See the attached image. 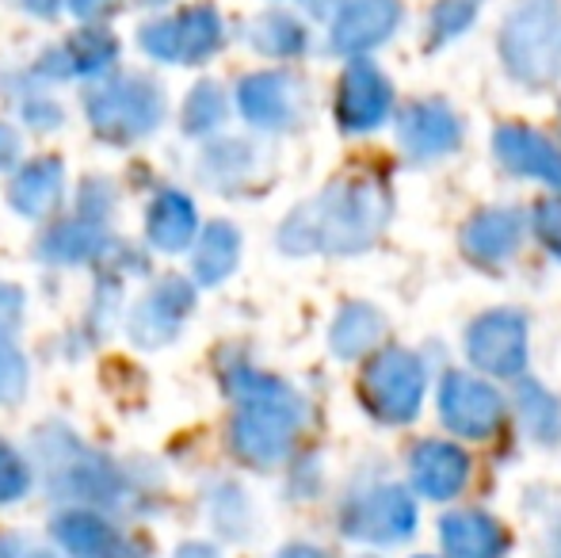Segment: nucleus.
Instances as JSON below:
<instances>
[{
	"mask_svg": "<svg viewBox=\"0 0 561 558\" xmlns=\"http://www.w3.org/2000/svg\"><path fill=\"white\" fill-rule=\"evenodd\" d=\"M390 218V200L370 180H347L287 218L279 246L287 253H359Z\"/></svg>",
	"mask_w": 561,
	"mask_h": 558,
	"instance_id": "1",
	"label": "nucleus"
},
{
	"mask_svg": "<svg viewBox=\"0 0 561 558\" xmlns=\"http://www.w3.org/2000/svg\"><path fill=\"white\" fill-rule=\"evenodd\" d=\"M233 395L244 402V410L233 421V447L244 463L272 467L290 452L298 424H302V402L290 387L267 379L260 372L244 367L233 383Z\"/></svg>",
	"mask_w": 561,
	"mask_h": 558,
	"instance_id": "2",
	"label": "nucleus"
},
{
	"mask_svg": "<svg viewBox=\"0 0 561 558\" xmlns=\"http://www.w3.org/2000/svg\"><path fill=\"white\" fill-rule=\"evenodd\" d=\"M501 58L512 81L524 89H550L561 77V4L524 0L504 20Z\"/></svg>",
	"mask_w": 561,
	"mask_h": 558,
	"instance_id": "3",
	"label": "nucleus"
},
{
	"mask_svg": "<svg viewBox=\"0 0 561 558\" xmlns=\"http://www.w3.org/2000/svg\"><path fill=\"white\" fill-rule=\"evenodd\" d=\"M363 402L378 421L409 424L424 402V360L405 349H386L363 372Z\"/></svg>",
	"mask_w": 561,
	"mask_h": 558,
	"instance_id": "4",
	"label": "nucleus"
},
{
	"mask_svg": "<svg viewBox=\"0 0 561 558\" xmlns=\"http://www.w3.org/2000/svg\"><path fill=\"white\" fill-rule=\"evenodd\" d=\"M466 356L478 372L516 379L527 367V318L519 310H489L466 333Z\"/></svg>",
	"mask_w": 561,
	"mask_h": 558,
	"instance_id": "5",
	"label": "nucleus"
},
{
	"mask_svg": "<svg viewBox=\"0 0 561 558\" xmlns=\"http://www.w3.org/2000/svg\"><path fill=\"white\" fill-rule=\"evenodd\" d=\"M344 536L363 544H401L416 528V501L401 486H375L344 509Z\"/></svg>",
	"mask_w": 561,
	"mask_h": 558,
	"instance_id": "6",
	"label": "nucleus"
},
{
	"mask_svg": "<svg viewBox=\"0 0 561 558\" xmlns=\"http://www.w3.org/2000/svg\"><path fill=\"white\" fill-rule=\"evenodd\" d=\"M439 418L455 436L485 440L501 429L504 398L485 379H473L466 372H447L439 383Z\"/></svg>",
	"mask_w": 561,
	"mask_h": 558,
	"instance_id": "7",
	"label": "nucleus"
},
{
	"mask_svg": "<svg viewBox=\"0 0 561 558\" xmlns=\"http://www.w3.org/2000/svg\"><path fill=\"white\" fill-rule=\"evenodd\" d=\"M161 92L146 81H118L100 89L89 100L92 127L107 138H134L146 135L153 123H161Z\"/></svg>",
	"mask_w": 561,
	"mask_h": 558,
	"instance_id": "8",
	"label": "nucleus"
},
{
	"mask_svg": "<svg viewBox=\"0 0 561 558\" xmlns=\"http://www.w3.org/2000/svg\"><path fill=\"white\" fill-rule=\"evenodd\" d=\"M218 43H222V20L210 4H195L180 20L149 23L141 31V46L164 61H207Z\"/></svg>",
	"mask_w": 561,
	"mask_h": 558,
	"instance_id": "9",
	"label": "nucleus"
},
{
	"mask_svg": "<svg viewBox=\"0 0 561 558\" xmlns=\"http://www.w3.org/2000/svg\"><path fill=\"white\" fill-rule=\"evenodd\" d=\"M393 104V89L386 81V73L375 66L370 58H355L352 66L344 69V81H340L336 92V119L344 130H375L386 123Z\"/></svg>",
	"mask_w": 561,
	"mask_h": 558,
	"instance_id": "10",
	"label": "nucleus"
},
{
	"mask_svg": "<svg viewBox=\"0 0 561 558\" xmlns=\"http://www.w3.org/2000/svg\"><path fill=\"white\" fill-rule=\"evenodd\" d=\"M398 141L413 161H436L462 146V119L444 100H421L409 104L398 119Z\"/></svg>",
	"mask_w": 561,
	"mask_h": 558,
	"instance_id": "11",
	"label": "nucleus"
},
{
	"mask_svg": "<svg viewBox=\"0 0 561 558\" xmlns=\"http://www.w3.org/2000/svg\"><path fill=\"white\" fill-rule=\"evenodd\" d=\"M401 4L398 0H344L333 20V50L363 58L367 50L382 46L398 31Z\"/></svg>",
	"mask_w": 561,
	"mask_h": 558,
	"instance_id": "12",
	"label": "nucleus"
},
{
	"mask_svg": "<svg viewBox=\"0 0 561 558\" xmlns=\"http://www.w3.org/2000/svg\"><path fill=\"white\" fill-rule=\"evenodd\" d=\"M241 112L249 123L264 130H283L295 127L302 119L306 107V92L302 84L295 81L290 73H256L241 84Z\"/></svg>",
	"mask_w": 561,
	"mask_h": 558,
	"instance_id": "13",
	"label": "nucleus"
},
{
	"mask_svg": "<svg viewBox=\"0 0 561 558\" xmlns=\"http://www.w3.org/2000/svg\"><path fill=\"white\" fill-rule=\"evenodd\" d=\"M493 153L512 176L542 180L561 192V149L550 138L535 135L519 123H504L493 130Z\"/></svg>",
	"mask_w": 561,
	"mask_h": 558,
	"instance_id": "14",
	"label": "nucleus"
},
{
	"mask_svg": "<svg viewBox=\"0 0 561 558\" xmlns=\"http://www.w3.org/2000/svg\"><path fill=\"white\" fill-rule=\"evenodd\" d=\"M409 475H413L421 498L450 501L462 493L466 478H470V455L447 440H424L409 455Z\"/></svg>",
	"mask_w": 561,
	"mask_h": 558,
	"instance_id": "15",
	"label": "nucleus"
},
{
	"mask_svg": "<svg viewBox=\"0 0 561 558\" xmlns=\"http://www.w3.org/2000/svg\"><path fill=\"white\" fill-rule=\"evenodd\" d=\"M519 241H524V215L512 207L481 210L462 226V253L485 269H496L508 257H516Z\"/></svg>",
	"mask_w": 561,
	"mask_h": 558,
	"instance_id": "16",
	"label": "nucleus"
},
{
	"mask_svg": "<svg viewBox=\"0 0 561 558\" xmlns=\"http://www.w3.org/2000/svg\"><path fill=\"white\" fill-rule=\"evenodd\" d=\"M439 544L447 558H501L508 551V532L489 513H447L439 521Z\"/></svg>",
	"mask_w": 561,
	"mask_h": 558,
	"instance_id": "17",
	"label": "nucleus"
},
{
	"mask_svg": "<svg viewBox=\"0 0 561 558\" xmlns=\"http://www.w3.org/2000/svg\"><path fill=\"white\" fill-rule=\"evenodd\" d=\"M187 310H192V287H187L184 280H164L161 287L130 314V333L138 337L141 344L169 341L180 329Z\"/></svg>",
	"mask_w": 561,
	"mask_h": 558,
	"instance_id": "18",
	"label": "nucleus"
},
{
	"mask_svg": "<svg viewBox=\"0 0 561 558\" xmlns=\"http://www.w3.org/2000/svg\"><path fill=\"white\" fill-rule=\"evenodd\" d=\"M58 539L73 558H126L130 544L118 536L115 528H107L100 516L92 513H69L58 521Z\"/></svg>",
	"mask_w": 561,
	"mask_h": 558,
	"instance_id": "19",
	"label": "nucleus"
},
{
	"mask_svg": "<svg viewBox=\"0 0 561 558\" xmlns=\"http://www.w3.org/2000/svg\"><path fill=\"white\" fill-rule=\"evenodd\" d=\"M386 333V318L367 303H347L344 310L336 314L333 333H329V344H333L336 356L355 360L363 352H370Z\"/></svg>",
	"mask_w": 561,
	"mask_h": 558,
	"instance_id": "20",
	"label": "nucleus"
},
{
	"mask_svg": "<svg viewBox=\"0 0 561 558\" xmlns=\"http://www.w3.org/2000/svg\"><path fill=\"white\" fill-rule=\"evenodd\" d=\"M12 207L20 215H46L61 195V164L58 161H35L12 180Z\"/></svg>",
	"mask_w": 561,
	"mask_h": 558,
	"instance_id": "21",
	"label": "nucleus"
},
{
	"mask_svg": "<svg viewBox=\"0 0 561 558\" xmlns=\"http://www.w3.org/2000/svg\"><path fill=\"white\" fill-rule=\"evenodd\" d=\"M149 238L157 249H187L195 238V207L180 192H161L149 210Z\"/></svg>",
	"mask_w": 561,
	"mask_h": 558,
	"instance_id": "22",
	"label": "nucleus"
},
{
	"mask_svg": "<svg viewBox=\"0 0 561 558\" xmlns=\"http://www.w3.org/2000/svg\"><path fill=\"white\" fill-rule=\"evenodd\" d=\"M237 253H241V234L229 223H215L207 226L199 249H195V276L199 283H218L233 272Z\"/></svg>",
	"mask_w": 561,
	"mask_h": 558,
	"instance_id": "23",
	"label": "nucleus"
},
{
	"mask_svg": "<svg viewBox=\"0 0 561 558\" xmlns=\"http://www.w3.org/2000/svg\"><path fill=\"white\" fill-rule=\"evenodd\" d=\"M249 43L267 58H295V54L306 50V27L295 15L267 12L249 27Z\"/></svg>",
	"mask_w": 561,
	"mask_h": 558,
	"instance_id": "24",
	"label": "nucleus"
},
{
	"mask_svg": "<svg viewBox=\"0 0 561 558\" xmlns=\"http://www.w3.org/2000/svg\"><path fill=\"white\" fill-rule=\"evenodd\" d=\"M519 418H524L527 432H531L535 440H542V444H554L561 440V402L554 395H550L547 387H539V383H524L519 387Z\"/></svg>",
	"mask_w": 561,
	"mask_h": 558,
	"instance_id": "25",
	"label": "nucleus"
},
{
	"mask_svg": "<svg viewBox=\"0 0 561 558\" xmlns=\"http://www.w3.org/2000/svg\"><path fill=\"white\" fill-rule=\"evenodd\" d=\"M226 119V96L218 92V84H199L184 104V127L192 135H207Z\"/></svg>",
	"mask_w": 561,
	"mask_h": 558,
	"instance_id": "26",
	"label": "nucleus"
},
{
	"mask_svg": "<svg viewBox=\"0 0 561 558\" xmlns=\"http://www.w3.org/2000/svg\"><path fill=\"white\" fill-rule=\"evenodd\" d=\"M473 15H478L473 0H439V4L432 8V20H428L432 46H444L450 38H458L473 23Z\"/></svg>",
	"mask_w": 561,
	"mask_h": 558,
	"instance_id": "27",
	"label": "nucleus"
},
{
	"mask_svg": "<svg viewBox=\"0 0 561 558\" xmlns=\"http://www.w3.org/2000/svg\"><path fill=\"white\" fill-rule=\"evenodd\" d=\"M4 295L8 291H0V398H8V402H15L23 390V360L20 352L12 349V321H4Z\"/></svg>",
	"mask_w": 561,
	"mask_h": 558,
	"instance_id": "28",
	"label": "nucleus"
},
{
	"mask_svg": "<svg viewBox=\"0 0 561 558\" xmlns=\"http://www.w3.org/2000/svg\"><path fill=\"white\" fill-rule=\"evenodd\" d=\"M27 486H31L27 463H23L8 444H0V505L23 498V493H27Z\"/></svg>",
	"mask_w": 561,
	"mask_h": 558,
	"instance_id": "29",
	"label": "nucleus"
},
{
	"mask_svg": "<svg viewBox=\"0 0 561 558\" xmlns=\"http://www.w3.org/2000/svg\"><path fill=\"white\" fill-rule=\"evenodd\" d=\"M535 234L547 246V253H554L561 261V200H542L535 207Z\"/></svg>",
	"mask_w": 561,
	"mask_h": 558,
	"instance_id": "30",
	"label": "nucleus"
},
{
	"mask_svg": "<svg viewBox=\"0 0 561 558\" xmlns=\"http://www.w3.org/2000/svg\"><path fill=\"white\" fill-rule=\"evenodd\" d=\"M15 153H20V138H15L12 127H4V123H0V169H4V164H12Z\"/></svg>",
	"mask_w": 561,
	"mask_h": 558,
	"instance_id": "31",
	"label": "nucleus"
},
{
	"mask_svg": "<svg viewBox=\"0 0 561 558\" xmlns=\"http://www.w3.org/2000/svg\"><path fill=\"white\" fill-rule=\"evenodd\" d=\"M69 4H73V12L92 15V12H100L104 4H112V0H69Z\"/></svg>",
	"mask_w": 561,
	"mask_h": 558,
	"instance_id": "32",
	"label": "nucleus"
},
{
	"mask_svg": "<svg viewBox=\"0 0 561 558\" xmlns=\"http://www.w3.org/2000/svg\"><path fill=\"white\" fill-rule=\"evenodd\" d=\"M279 558H325L321 551H313V547H287Z\"/></svg>",
	"mask_w": 561,
	"mask_h": 558,
	"instance_id": "33",
	"label": "nucleus"
},
{
	"mask_svg": "<svg viewBox=\"0 0 561 558\" xmlns=\"http://www.w3.org/2000/svg\"><path fill=\"white\" fill-rule=\"evenodd\" d=\"M180 558H218V555L210 551V547H203V544H192V547H184V551H180Z\"/></svg>",
	"mask_w": 561,
	"mask_h": 558,
	"instance_id": "34",
	"label": "nucleus"
},
{
	"mask_svg": "<svg viewBox=\"0 0 561 558\" xmlns=\"http://www.w3.org/2000/svg\"><path fill=\"white\" fill-rule=\"evenodd\" d=\"M27 4H31V8H38V12H50V8L58 4V0H27Z\"/></svg>",
	"mask_w": 561,
	"mask_h": 558,
	"instance_id": "35",
	"label": "nucleus"
},
{
	"mask_svg": "<svg viewBox=\"0 0 561 558\" xmlns=\"http://www.w3.org/2000/svg\"><path fill=\"white\" fill-rule=\"evenodd\" d=\"M550 558H561V532L554 536V544H550Z\"/></svg>",
	"mask_w": 561,
	"mask_h": 558,
	"instance_id": "36",
	"label": "nucleus"
},
{
	"mask_svg": "<svg viewBox=\"0 0 561 558\" xmlns=\"http://www.w3.org/2000/svg\"><path fill=\"white\" fill-rule=\"evenodd\" d=\"M302 4H313V12H325L329 0H302Z\"/></svg>",
	"mask_w": 561,
	"mask_h": 558,
	"instance_id": "37",
	"label": "nucleus"
},
{
	"mask_svg": "<svg viewBox=\"0 0 561 558\" xmlns=\"http://www.w3.org/2000/svg\"><path fill=\"white\" fill-rule=\"evenodd\" d=\"M23 558H54V555H46V551H27Z\"/></svg>",
	"mask_w": 561,
	"mask_h": 558,
	"instance_id": "38",
	"label": "nucleus"
}]
</instances>
